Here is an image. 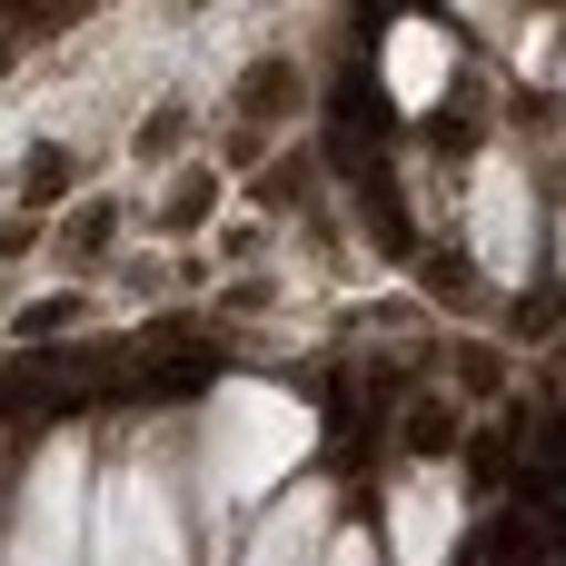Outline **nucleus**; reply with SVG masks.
I'll list each match as a JSON object with an SVG mask.
<instances>
[{
  "label": "nucleus",
  "instance_id": "f257e3e1",
  "mask_svg": "<svg viewBox=\"0 0 566 566\" xmlns=\"http://www.w3.org/2000/svg\"><path fill=\"white\" fill-rule=\"evenodd\" d=\"M328 139H338V169H358V179H368V169H388V159H378V149H388V99H378V80H368V70H348V80H338Z\"/></svg>",
  "mask_w": 566,
  "mask_h": 566
},
{
  "label": "nucleus",
  "instance_id": "f03ea898",
  "mask_svg": "<svg viewBox=\"0 0 566 566\" xmlns=\"http://www.w3.org/2000/svg\"><path fill=\"white\" fill-rule=\"evenodd\" d=\"M358 209H368L378 249H398V259L418 249V239H408V199H398V179H388V169H368V179H358Z\"/></svg>",
  "mask_w": 566,
  "mask_h": 566
},
{
  "label": "nucleus",
  "instance_id": "7ed1b4c3",
  "mask_svg": "<svg viewBox=\"0 0 566 566\" xmlns=\"http://www.w3.org/2000/svg\"><path fill=\"white\" fill-rule=\"evenodd\" d=\"M209 378H219V348H189V358L169 348V358H159V368L129 388V398H189V388H209Z\"/></svg>",
  "mask_w": 566,
  "mask_h": 566
},
{
  "label": "nucleus",
  "instance_id": "20e7f679",
  "mask_svg": "<svg viewBox=\"0 0 566 566\" xmlns=\"http://www.w3.org/2000/svg\"><path fill=\"white\" fill-rule=\"evenodd\" d=\"M80 318H90V298H80V289H60V298H40V308H20V318H10V338H20V348H30V338H70Z\"/></svg>",
  "mask_w": 566,
  "mask_h": 566
},
{
  "label": "nucleus",
  "instance_id": "39448f33",
  "mask_svg": "<svg viewBox=\"0 0 566 566\" xmlns=\"http://www.w3.org/2000/svg\"><path fill=\"white\" fill-rule=\"evenodd\" d=\"M478 566H537V527L527 517H488L478 527Z\"/></svg>",
  "mask_w": 566,
  "mask_h": 566
},
{
  "label": "nucleus",
  "instance_id": "423d86ee",
  "mask_svg": "<svg viewBox=\"0 0 566 566\" xmlns=\"http://www.w3.org/2000/svg\"><path fill=\"white\" fill-rule=\"evenodd\" d=\"M289 99H298V80H289L279 60H259V70L239 80V109H249V119H259V109H289Z\"/></svg>",
  "mask_w": 566,
  "mask_h": 566
},
{
  "label": "nucleus",
  "instance_id": "0eeeda50",
  "mask_svg": "<svg viewBox=\"0 0 566 566\" xmlns=\"http://www.w3.org/2000/svg\"><path fill=\"white\" fill-rule=\"evenodd\" d=\"M408 448H418V458H428V448H458V418H448V408H418V418H408Z\"/></svg>",
  "mask_w": 566,
  "mask_h": 566
},
{
  "label": "nucleus",
  "instance_id": "6e6552de",
  "mask_svg": "<svg viewBox=\"0 0 566 566\" xmlns=\"http://www.w3.org/2000/svg\"><path fill=\"white\" fill-rule=\"evenodd\" d=\"M209 199H219L209 179H189V189H169V229H199V219H209Z\"/></svg>",
  "mask_w": 566,
  "mask_h": 566
},
{
  "label": "nucleus",
  "instance_id": "1a4fd4ad",
  "mask_svg": "<svg viewBox=\"0 0 566 566\" xmlns=\"http://www.w3.org/2000/svg\"><path fill=\"white\" fill-rule=\"evenodd\" d=\"M109 229H119V219H109V199H90V209H80V219H70V249H80V259H90V249H99V239H109Z\"/></svg>",
  "mask_w": 566,
  "mask_h": 566
},
{
  "label": "nucleus",
  "instance_id": "9d476101",
  "mask_svg": "<svg viewBox=\"0 0 566 566\" xmlns=\"http://www.w3.org/2000/svg\"><path fill=\"white\" fill-rule=\"evenodd\" d=\"M70 189V159H30V209H50Z\"/></svg>",
  "mask_w": 566,
  "mask_h": 566
},
{
  "label": "nucleus",
  "instance_id": "9b49d317",
  "mask_svg": "<svg viewBox=\"0 0 566 566\" xmlns=\"http://www.w3.org/2000/svg\"><path fill=\"white\" fill-rule=\"evenodd\" d=\"M179 119H189V109H179V99H169V109H149V129H139V149H149V159H159V149H169V139H179Z\"/></svg>",
  "mask_w": 566,
  "mask_h": 566
},
{
  "label": "nucleus",
  "instance_id": "f8f14e48",
  "mask_svg": "<svg viewBox=\"0 0 566 566\" xmlns=\"http://www.w3.org/2000/svg\"><path fill=\"white\" fill-rule=\"evenodd\" d=\"M189 10H199V0H189Z\"/></svg>",
  "mask_w": 566,
  "mask_h": 566
}]
</instances>
